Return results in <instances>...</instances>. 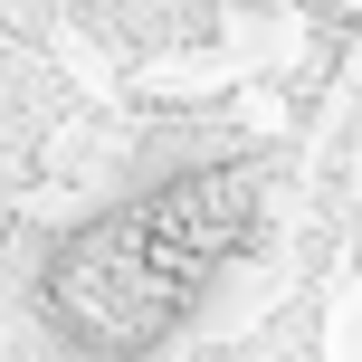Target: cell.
Here are the masks:
<instances>
[{
    "label": "cell",
    "instance_id": "6da1fadb",
    "mask_svg": "<svg viewBox=\"0 0 362 362\" xmlns=\"http://www.w3.org/2000/svg\"><path fill=\"white\" fill-rule=\"evenodd\" d=\"M334 362H362V286L334 305Z\"/></svg>",
    "mask_w": 362,
    "mask_h": 362
}]
</instances>
